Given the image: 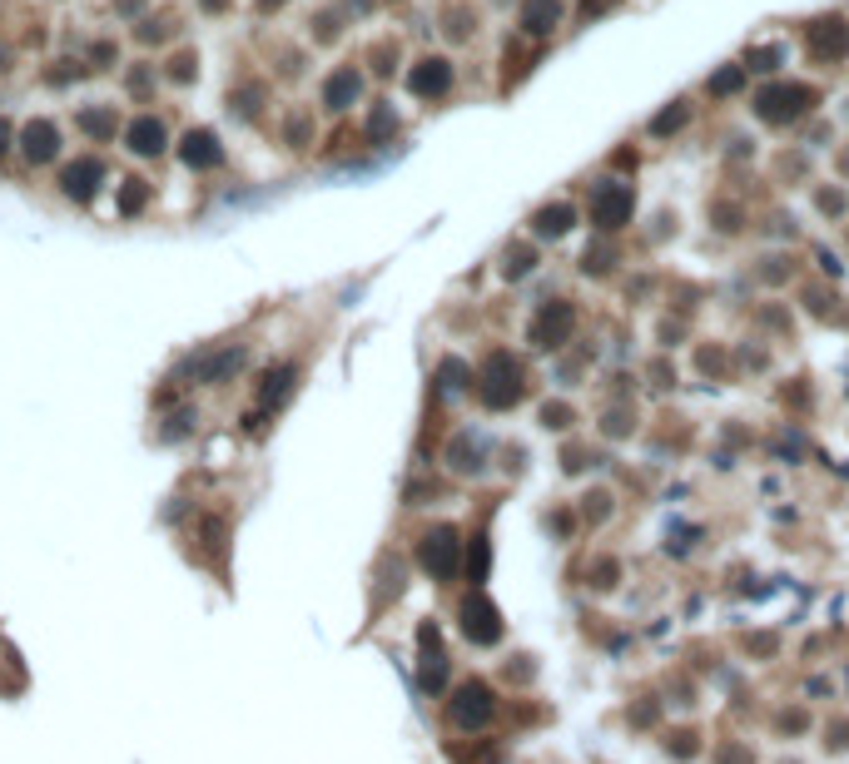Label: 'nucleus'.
<instances>
[{"mask_svg":"<svg viewBox=\"0 0 849 764\" xmlns=\"http://www.w3.org/2000/svg\"><path fill=\"white\" fill-rule=\"evenodd\" d=\"M820 105V90H810V85H800V80H775V85H765L760 95H755V115L765 120V125H795L805 110H815Z\"/></svg>","mask_w":849,"mask_h":764,"instance_id":"obj_1","label":"nucleus"},{"mask_svg":"<svg viewBox=\"0 0 849 764\" xmlns=\"http://www.w3.org/2000/svg\"><path fill=\"white\" fill-rule=\"evenodd\" d=\"M631 214H636V194H631V184H621V179L596 184V194H591V224H596L601 234L626 229V224H631Z\"/></svg>","mask_w":849,"mask_h":764,"instance_id":"obj_2","label":"nucleus"},{"mask_svg":"<svg viewBox=\"0 0 849 764\" xmlns=\"http://www.w3.org/2000/svg\"><path fill=\"white\" fill-rule=\"evenodd\" d=\"M805 55L815 65H840L849 55V20L845 15H820L805 25Z\"/></svg>","mask_w":849,"mask_h":764,"instance_id":"obj_3","label":"nucleus"},{"mask_svg":"<svg viewBox=\"0 0 849 764\" xmlns=\"http://www.w3.org/2000/svg\"><path fill=\"white\" fill-rule=\"evenodd\" d=\"M522 397V368L512 353H492L487 373H482V402L487 407H512Z\"/></svg>","mask_w":849,"mask_h":764,"instance_id":"obj_4","label":"nucleus"},{"mask_svg":"<svg viewBox=\"0 0 849 764\" xmlns=\"http://www.w3.org/2000/svg\"><path fill=\"white\" fill-rule=\"evenodd\" d=\"M100 184H105V159H95V154H80V159L65 164V174H60V194L75 199V204H90V199L100 194Z\"/></svg>","mask_w":849,"mask_h":764,"instance_id":"obj_5","label":"nucleus"},{"mask_svg":"<svg viewBox=\"0 0 849 764\" xmlns=\"http://www.w3.org/2000/svg\"><path fill=\"white\" fill-rule=\"evenodd\" d=\"M457 551H462L457 531H452V526H432L423 536V546H418V561H423L437 581H447V576L457 571Z\"/></svg>","mask_w":849,"mask_h":764,"instance_id":"obj_6","label":"nucleus"},{"mask_svg":"<svg viewBox=\"0 0 849 764\" xmlns=\"http://www.w3.org/2000/svg\"><path fill=\"white\" fill-rule=\"evenodd\" d=\"M571 323H576V313H571L566 298L542 303L537 318H532V343H537V348H562L566 338H571Z\"/></svg>","mask_w":849,"mask_h":764,"instance_id":"obj_7","label":"nucleus"},{"mask_svg":"<svg viewBox=\"0 0 849 764\" xmlns=\"http://www.w3.org/2000/svg\"><path fill=\"white\" fill-rule=\"evenodd\" d=\"M408 90H413L418 100H442V95L452 90V60H442V55L418 60V65L408 70Z\"/></svg>","mask_w":849,"mask_h":764,"instance_id":"obj_8","label":"nucleus"},{"mask_svg":"<svg viewBox=\"0 0 849 764\" xmlns=\"http://www.w3.org/2000/svg\"><path fill=\"white\" fill-rule=\"evenodd\" d=\"M462 636L477 640V645H492L502 636V616H497V606L487 596H467L462 601Z\"/></svg>","mask_w":849,"mask_h":764,"instance_id":"obj_9","label":"nucleus"},{"mask_svg":"<svg viewBox=\"0 0 849 764\" xmlns=\"http://www.w3.org/2000/svg\"><path fill=\"white\" fill-rule=\"evenodd\" d=\"M179 159L204 174V169H219V164H224V144H219L214 129H189V134L179 139Z\"/></svg>","mask_w":849,"mask_h":764,"instance_id":"obj_10","label":"nucleus"},{"mask_svg":"<svg viewBox=\"0 0 849 764\" xmlns=\"http://www.w3.org/2000/svg\"><path fill=\"white\" fill-rule=\"evenodd\" d=\"M492 720V690L487 685H462L457 690V700H452V725H462V730H477V725H487Z\"/></svg>","mask_w":849,"mask_h":764,"instance_id":"obj_11","label":"nucleus"},{"mask_svg":"<svg viewBox=\"0 0 849 764\" xmlns=\"http://www.w3.org/2000/svg\"><path fill=\"white\" fill-rule=\"evenodd\" d=\"M358 100H363V75H358L353 65H343V70H333V75L323 80V105H328L333 115L353 110Z\"/></svg>","mask_w":849,"mask_h":764,"instance_id":"obj_12","label":"nucleus"},{"mask_svg":"<svg viewBox=\"0 0 849 764\" xmlns=\"http://www.w3.org/2000/svg\"><path fill=\"white\" fill-rule=\"evenodd\" d=\"M20 154H25L30 164H50V159L60 154V129L50 125V120H30V125L20 129Z\"/></svg>","mask_w":849,"mask_h":764,"instance_id":"obj_13","label":"nucleus"},{"mask_svg":"<svg viewBox=\"0 0 849 764\" xmlns=\"http://www.w3.org/2000/svg\"><path fill=\"white\" fill-rule=\"evenodd\" d=\"M125 144H130V154H140V159H159V154L169 149V129L159 125L154 115H140L135 125L125 129Z\"/></svg>","mask_w":849,"mask_h":764,"instance_id":"obj_14","label":"nucleus"},{"mask_svg":"<svg viewBox=\"0 0 849 764\" xmlns=\"http://www.w3.org/2000/svg\"><path fill=\"white\" fill-rule=\"evenodd\" d=\"M562 15H566L562 0H527L522 5V30L527 35H552L562 25Z\"/></svg>","mask_w":849,"mask_h":764,"instance_id":"obj_15","label":"nucleus"},{"mask_svg":"<svg viewBox=\"0 0 849 764\" xmlns=\"http://www.w3.org/2000/svg\"><path fill=\"white\" fill-rule=\"evenodd\" d=\"M571 224H576V209H571V204H542V209L532 214V234H542V239H562Z\"/></svg>","mask_w":849,"mask_h":764,"instance_id":"obj_16","label":"nucleus"},{"mask_svg":"<svg viewBox=\"0 0 849 764\" xmlns=\"http://www.w3.org/2000/svg\"><path fill=\"white\" fill-rule=\"evenodd\" d=\"M244 368V348H229V353H219V358H199V363H189V373L199 382H224L229 373H239Z\"/></svg>","mask_w":849,"mask_h":764,"instance_id":"obj_17","label":"nucleus"},{"mask_svg":"<svg viewBox=\"0 0 849 764\" xmlns=\"http://www.w3.org/2000/svg\"><path fill=\"white\" fill-rule=\"evenodd\" d=\"M75 125L85 129L90 139H115V129H120V115H115V105H85V110L75 115Z\"/></svg>","mask_w":849,"mask_h":764,"instance_id":"obj_18","label":"nucleus"},{"mask_svg":"<svg viewBox=\"0 0 849 764\" xmlns=\"http://www.w3.org/2000/svg\"><path fill=\"white\" fill-rule=\"evenodd\" d=\"M293 382H298V368H293V363L274 368V373L264 378V392H259V397H264V407H283V402H288V392H293Z\"/></svg>","mask_w":849,"mask_h":764,"instance_id":"obj_19","label":"nucleus"},{"mask_svg":"<svg viewBox=\"0 0 849 764\" xmlns=\"http://www.w3.org/2000/svg\"><path fill=\"white\" fill-rule=\"evenodd\" d=\"M686 120H691V105H686V100H671V110H661V115L651 120V134H656V139H671Z\"/></svg>","mask_w":849,"mask_h":764,"instance_id":"obj_20","label":"nucleus"},{"mask_svg":"<svg viewBox=\"0 0 849 764\" xmlns=\"http://www.w3.org/2000/svg\"><path fill=\"white\" fill-rule=\"evenodd\" d=\"M144 199H149V184H144V179H125V184H120V214H125V219L140 214Z\"/></svg>","mask_w":849,"mask_h":764,"instance_id":"obj_21","label":"nucleus"},{"mask_svg":"<svg viewBox=\"0 0 849 764\" xmlns=\"http://www.w3.org/2000/svg\"><path fill=\"white\" fill-rule=\"evenodd\" d=\"M740 85H745V65H725L710 75V95H735Z\"/></svg>","mask_w":849,"mask_h":764,"instance_id":"obj_22","label":"nucleus"},{"mask_svg":"<svg viewBox=\"0 0 849 764\" xmlns=\"http://www.w3.org/2000/svg\"><path fill=\"white\" fill-rule=\"evenodd\" d=\"M164 75H169L174 85H189V80L199 75V55H189V50H179V55L169 60V70H164Z\"/></svg>","mask_w":849,"mask_h":764,"instance_id":"obj_23","label":"nucleus"},{"mask_svg":"<svg viewBox=\"0 0 849 764\" xmlns=\"http://www.w3.org/2000/svg\"><path fill=\"white\" fill-rule=\"evenodd\" d=\"M527 268H537V254H532L527 244H512V249H507V263H502V273H507V278H522Z\"/></svg>","mask_w":849,"mask_h":764,"instance_id":"obj_24","label":"nucleus"},{"mask_svg":"<svg viewBox=\"0 0 849 764\" xmlns=\"http://www.w3.org/2000/svg\"><path fill=\"white\" fill-rule=\"evenodd\" d=\"M745 70H780V45H755L745 55Z\"/></svg>","mask_w":849,"mask_h":764,"instance_id":"obj_25","label":"nucleus"},{"mask_svg":"<svg viewBox=\"0 0 849 764\" xmlns=\"http://www.w3.org/2000/svg\"><path fill=\"white\" fill-rule=\"evenodd\" d=\"M259 100H264V90H259V85H244V90L229 100V110L239 105V115H244V120H254V115H259Z\"/></svg>","mask_w":849,"mask_h":764,"instance_id":"obj_26","label":"nucleus"},{"mask_svg":"<svg viewBox=\"0 0 849 764\" xmlns=\"http://www.w3.org/2000/svg\"><path fill=\"white\" fill-rule=\"evenodd\" d=\"M393 129H398V115L378 105V110H373V120H368V134H373V139H388Z\"/></svg>","mask_w":849,"mask_h":764,"instance_id":"obj_27","label":"nucleus"},{"mask_svg":"<svg viewBox=\"0 0 849 764\" xmlns=\"http://www.w3.org/2000/svg\"><path fill=\"white\" fill-rule=\"evenodd\" d=\"M120 60V50L110 45V40H100V45H90V70H110Z\"/></svg>","mask_w":849,"mask_h":764,"instance_id":"obj_28","label":"nucleus"},{"mask_svg":"<svg viewBox=\"0 0 849 764\" xmlns=\"http://www.w3.org/2000/svg\"><path fill=\"white\" fill-rule=\"evenodd\" d=\"M135 35H140V40H164V35H169V25H164V20H144Z\"/></svg>","mask_w":849,"mask_h":764,"instance_id":"obj_29","label":"nucleus"},{"mask_svg":"<svg viewBox=\"0 0 849 764\" xmlns=\"http://www.w3.org/2000/svg\"><path fill=\"white\" fill-rule=\"evenodd\" d=\"M189 417H194V412H174L169 427H164V437H184V432H189Z\"/></svg>","mask_w":849,"mask_h":764,"instance_id":"obj_30","label":"nucleus"},{"mask_svg":"<svg viewBox=\"0 0 849 764\" xmlns=\"http://www.w3.org/2000/svg\"><path fill=\"white\" fill-rule=\"evenodd\" d=\"M820 209H825V214H840V209H845V199H840L835 189H820Z\"/></svg>","mask_w":849,"mask_h":764,"instance_id":"obj_31","label":"nucleus"},{"mask_svg":"<svg viewBox=\"0 0 849 764\" xmlns=\"http://www.w3.org/2000/svg\"><path fill=\"white\" fill-rule=\"evenodd\" d=\"M125 80H130V90H135V95H144V90H149V70H144V65H135Z\"/></svg>","mask_w":849,"mask_h":764,"instance_id":"obj_32","label":"nucleus"},{"mask_svg":"<svg viewBox=\"0 0 849 764\" xmlns=\"http://www.w3.org/2000/svg\"><path fill=\"white\" fill-rule=\"evenodd\" d=\"M288 139H293V149H303V139H308V125H303V120H288Z\"/></svg>","mask_w":849,"mask_h":764,"instance_id":"obj_33","label":"nucleus"},{"mask_svg":"<svg viewBox=\"0 0 849 764\" xmlns=\"http://www.w3.org/2000/svg\"><path fill=\"white\" fill-rule=\"evenodd\" d=\"M10 144H15V129H10V120H5V115H0V154H5V149H10Z\"/></svg>","mask_w":849,"mask_h":764,"instance_id":"obj_34","label":"nucleus"},{"mask_svg":"<svg viewBox=\"0 0 849 764\" xmlns=\"http://www.w3.org/2000/svg\"><path fill=\"white\" fill-rule=\"evenodd\" d=\"M234 0H199V10H209V15H224Z\"/></svg>","mask_w":849,"mask_h":764,"instance_id":"obj_35","label":"nucleus"},{"mask_svg":"<svg viewBox=\"0 0 849 764\" xmlns=\"http://www.w3.org/2000/svg\"><path fill=\"white\" fill-rule=\"evenodd\" d=\"M115 10H120V15H140L144 0H115Z\"/></svg>","mask_w":849,"mask_h":764,"instance_id":"obj_36","label":"nucleus"},{"mask_svg":"<svg viewBox=\"0 0 849 764\" xmlns=\"http://www.w3.org/2000/svg\"><path fill=\"white\" fill-rule=\"evenodd\" d=\"M547 427H566V407H547Z\"/></svg>","mask_w":849,"mask_h":764,"instance_id":"obj_37","label":"nucleus"}]
</instances>
